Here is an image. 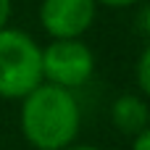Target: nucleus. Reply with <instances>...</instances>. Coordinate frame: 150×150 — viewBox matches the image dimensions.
<instances>
[{
    "label": "nucleus",
    "instance_id": "nucleus-1",
    "mask_svg": "<svg viewBox=\"0 0 150 150\" xmlns=\"http://www.w3.org/2000/svg\"><path fill=\"white\" fill-rule=\"evenodd\" d=\"M18 124L34 150H61L71 145L82 127V108L74 90L42 82L21 98Z\"/></svg>",
    "mask_w": 150,
    "mask_h": 150
},
{
    "label": "nucleus",
    "instance_id": "nucleus-2",
    "mask_svg": "<svg viewBox=\"0 0 150 150\" xmlns=\"http://www.w3.org/2000/svg\"><path fill=\"white\" fill-rule=\"evenodd\" d=\"M37 84H42V45L21 29H0V98L21 100Z\"/></svg>",
    "mask_w": 150,
    "mask_h": 150
},
{
    "label": "nucleus",
    "instance_id": "nucleus-3",
    "mask_svg": "<svg viewBox=\"0 0 150 150\" xmlns=\"http://www.w3.org/2000/svg\"><path fill=\"white\" fill-rule=\"evenodd\" d=\"M95 74V53L82 37L50 40L42 47V82L79 90Z\"/></svg>",
    "mask_w": 150,
    "mask_h": 150
},
{
    "label": "nucleus",
    "instance_id": "nucleus-4",
    "mask_svg": "<svg viewBox=\"0 0 150 150\" xmlns=\"http://www.w3.org/2000/svg\"><path fill=\"white\" fill-rule=\"evenodd\" d=\"M98 13L95 0H42L40 24L50 40H71L90 32Z\"/></svg>",
    "mask_w": 150,
    "mask_h": 150
},
{
    "label": "nucleus",
    "instance_id": "nucleus-5",
    "mask_svg": "<svg viewBox=\"0 0 150 150\" xmlns=\"http://www.w3.org/2000/svg\"><path fill=\"white\" fill-rule=\"evenodd\" d=\"M145 98L148 95L124 92L111 103V121L121 134L134 137V134L150 129V105Z\"/></svg>",
    "mask_w": 150,
    "mask_h": 150
},
{
    "label": "nucleus",
    "instance_id": "nucleus-6",
    "mask_svg": "<svg viewBox=\"0 0 150 150\" xmlns=\"http://www.w3.org/2000/svg\"><path fill=\"white\" fill-rule=\"evenodd\" d=\"M137 87L140 95H150V47H145L137 58Z\"/></svg>",
    "mask_w": 150,
    "mask_h": 150
},
{
    "label": "nucleus",
    "instance_id": "nucleus-7",
    "mask_svg": "<svg viewBox=\"0 0 150 150\" xmlns=\"http://www.w3.org/2000/svg\"><path fill=\"white\" fill-rule=\"evenodd\" d=\"M95 3L105 8H132V5H142L145 0H95Z\"/></svg>",
    "mask_w": 150,
    "mask_h": 150
},
{
    "label": "nucleus",
    "instance_id": "nucleus-8",
    "mask_svg": "<svg viewBox=\"0 0 150 150\" xmlns=\"http://www.w3.org/2000/svg\"><path fill=\"white\" fill-rule=\"evenodd\" d=\"M132 150H150V129L132 137Z\"/></svg>",
    "mask_w": 150,
    "mask_h": 150
},
{
    "label": "nucleus",
    "instance_id": "nucleus-9",
    "mask_svg": "<svg viewBox=\"0 0 150 150\" xmlns=\"http://www.w3.org/2000/svg\"><path fill=\"white\" fill-rule=\"evenodd\" d=\"M11 13H13V0H0V29L8 26Z\"/></svg>",
    "mask_w": 150,
    "mask_h": 150
},
{
    "label": "nucleus",
    "instance_id": "nucleus-10",
    "mask_svg": "<svg viewBox=\"0 0 150 150\" xmlns=\"http://www.w3.org/2000/svg\"><path fill=\"white\" fill-rule=\"evenodd\" d=\"M61 150H103V148H98V145H66V148H61Z\"/></svg>",
    "mask_w": 150,
    "mask_h": 150
}]
</instances>
